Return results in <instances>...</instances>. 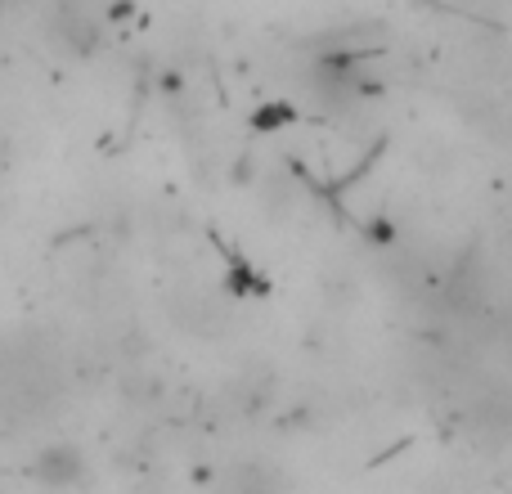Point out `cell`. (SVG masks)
<instances>
[{
  "label": "cell",
  "instance_id": "cell-1",
  "mask_svg": "<svg viewBox=\"0 0 512 494\" xmlns=\"http://www.w3.org/2000/svg\"><path fill=\"white\" fill-rule=\"evenodd\" d=\"M81 468H86V463H81L77 445H50V450L36 454L32 477L45 481V486H72V481L81 477Z\"/></svg>",
  "mask_w": 512,
  "mask_h": 494
}]
</instances>
